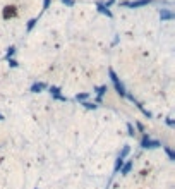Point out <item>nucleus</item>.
<instances>
[]
</instances>
